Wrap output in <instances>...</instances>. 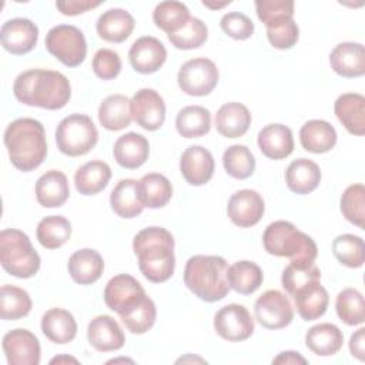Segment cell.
<instances>
[{
	"instance_id": "cell-1",
	"label": "cell",
	"mask_w": 365,
	"mask_h": 365,
	"mask_svg": "<svg viewBox=\"0 0 365 365\" xmlns=\"http://www.w3.org/2000/svg\"><path fill=\"white\" fill-rule=\"evenodd\" d=\"M13 94L21 104L46 110H60L68 103L71 87L67 77L60 71L33 68L16 77Z\"/></svg>"
},
{
	"instance_id": "cell-2",
	"label": "cell",
	"mask_w": 365,
	"mask_h": 365,
	"mask_svg": "<svg viewBox=\"0 0 365 365\" xmlns=\"http://www.w3.org/2000/svg\"><path fill=\"white\" fill-rule=\"evenodd\" d=\"M141 274L151 282L160 284L171 278L175 268L174 238L163 227H147L133 240Z\"/></svg>"
},
{
	"instance_id": "cell-3",
	"label": "cell",
	"mask_w": 365,
	"mask_h": 365,
	"mask_svg": "<svg viewBox=\"0 0 365 365\" xmlns=\"http://www.w3.org/2000/svg\"><path fill=\"white\" fill-rule=\"evenodd\" d=\"M4 145L11 164L20 171H33L47 155L46 131L34 118H17L4 131Z\"/></svg>"
},
{
	"instance_id": "cell-4",
	"label": "cell",
	"mask_w": 365,
	"mask_h": 365,
	"mask_svg": "<svg viewBox=\"0 0 365 365\" xmlns=\"http://www.w3.org/2000/svg\"><path fill=\"white\" fill-rule=\"evenodd\" d=\"M228 264L220 255H194L184 269V284L200 299L215 302L227 297Z\"/></svg>"
},
{
	"instance_id": "cell-5",
	"label": "cell",
	"mask_w": 365,
	"mask_h": 365,
	"mask_svg": "<svg viewBox=\"0 0 365 365\" xmlns=\"http://www.w3.org/2000/svg\"><path fill=\"white\" fill-rule=\"evenodd\" d=\"M262 245L268 254L287 257L295 265H311L318 255L315 241L284 220L274 221L265 228Z\"/></svg>"
},
{
	"instance_id": "cell-6",
	"label": "cell",
	"mask_w": 365,
	"mask_h": 365,
	"mask_svg": "<svg viewBox=\"0 0 365 365\" xmlns=\"http://www.w3.org/2000/svg\"><path fill=\"white\" fill-rule=\"evenodd\" d=\"M0 262L10 275L30 278L40 268V255L27 234L16 228H6L0 232Z\"/></svg>"
},
{
	"instance_id": "cell-7",
	"label": "cell",
	"mask_w": 365,
	"mask_h": 365,
	"mask_svg": "<svg viewBox=\"0 0 365 365\" xmlns=\"http://www.w3.org/2000/svg\"><path fill=\"white\" fill-rule=\"evenodd\" d=\"M98 133L93 120L86 114H70L64 117L56 130L57 148L68 155L87 154L97 144Z\"/></svg>"
},
{
	"instance_id": "cell-8",
	"label": "cell",
	"mask_w": 365,
	"mask_h": 365,
	"mask_svg": "<svg viewBox=\"0 0 365 365\" xmlns=\"http://www.w3.org/2000/svg\"><path fill=\"white\" fill-rule=\"evenodd\" d=\"M46 48L67 67L80 66L87 54L83 31L71 24H58L46 34Z\"/></svg>"
},
{
	"instance_id": "cell-9",
	"label": "cell",
	"mask_w": 365,
	"mask_h": 365,
	"mask_svg": "<svg viewBox=\"0 0 365 365\" xmlns=\"http://www.w3.org/2000/svg\"><path fill=\"white\" fill-rule=\"evenodd\" d=\"M218 68L210 58L197 57L185 61L177 76L180 88L194 97L210 94L218 83Z\"/></svg>"
},
{
	"instance_id": "cell-10",
	"label": "cell",
	"mask_w": 365,
	"mask_h": 365,
	"mask_svg": "<svg viewBox=\"0 0 365 365\" xmlns=\"http://www.w3.org/2000/svg\"><path fill=\"white\" fill-rule=\"evenodd\" d=\"M255 319L267 329H281L294 319V308L285 294L268 289L259 295L254 305Z\"/></svg>"
},
{
	"instance_id": "cell-11",
	"label": "cell",
	"mask_w": 365,
	"mask_h": 365,
	"mask_svg": "<svg viewBox=\"0 0 365 365\" xmlns=\"http://www.w3.org/2000/svg\"><path fill=\"white\" fill-rule=\"evenodd\" d=\"M214 328L225 341L240 342L252 335L255 324L244 305L228 304L217 311L214 317Z\"/></svg>"
},
{
	"instance_id": "cell-12",
	"label": "cell",
	"mask_w": 365,
	"mask_h": 365,
	"mask_svg": "<svg viewBox=\"0 0 365 365\" xmlns=\"http://www.w3.org/2000/svg\"><path fill=\"white\" fill-rule=\"evenodd\" d=\"M131 117L144 130L155 131L165 120V103L153 88H140L130 100Z\"/></svg>"
},
{
	"instance_id": "cell-13",
	"label": "cell",
	"mask_w": 365,
	"mask_h": 365,
	"mask_svg": "<svg viewBox=\"0 0 365 365\" xmlns=\"http://www.w3.org/2000/svg\"><path fill=\"white\" fill-rule=\"evenodd\" d=\"M3 351L10 365H38L40 342L29 329L17 328L3 336Z\"/></svg>"
},
{
	"instance_id": "cell-14",
	"label": "cell",
	"mask_w": 365,
	"mask_h": 365,
	"mask_svg": "<svg viewBox=\"0 0 365 365\" xmlns=\"http://www.w3.org/2000/svg\"><path fill=\"white\" fill-rule=\"evenodd\" d=\"M1 46L11 54L21 56L31 51L38 40V29L30 19L7 20L0 30Z\"/></svg>"
},
{
	"instance_id": "cell-15",
	"label": "cell",
	"mask_w": 365,
	"mask_h": 365,
	"mask_svg": "<svg viewBox=\"0 0 365 365\" xmlns=\"http://www.w3.org/2000/svg\"><path fill=\"white\" fill-rule=\"evenodd\" d=\"M265 211L262 197L254 190H240L231 195L227 205V214L230 220L241 227L248 228L259 222Z\"/></svg>"
},
{
	"instance_id": "cell-16",
	"label": "cell",
	"mask_w": 365,
	"mask_h": 365,
	"mask_svg": "<svg viewBox=\"0 0 365 365\" xmlns=\"http://www.w3.org/2000/svg\"><path fill=\"white\" fill-rule=\"evenodd\" d=\"M165 58L167 50L164 44L153 36H143L137 38L128 51L131 67L141 74L155 73L165 63Z\"/></svg>"
},
{
	"instance_id": "cell-17",
	"label": "cell",
	"mask_w": 365,
	"mask_h": 365,
	"mask_svg": "<svg viewBox=\"0 0 365 365\" xmlns=\"http://www.w3.org/2000/svg\"><path fill=\"white\" fill-rule=\"evenodd\" d=\"M214 170V157L202 145H191L181 154L180 171L190 185L207 184L212 178Z\"/></svg>"
},
{
	"instance_id": "cell-18",
	"label": "cell",
	"mask_w": 365,
	"mask_h": 365,
	"mask_svg": "<svg viewBox=\"0 0 365 365\" xmlns=\"http://www.w3.org/2000/svg\"><path fill=\"white\" fill-rule=\"evenodd\" d=\"M145 295L141 284L128 274L113 277L104 288V302L111 309L120 314L141 297Z\"/></svg>"
},
{
	"instance_id": "cell-19",
	"label": "cell",
	"mask_w": 365,
	"mask_h": 365,
	"mask_svg": "<svg viewBox=\"0 0 365 365\" xmlns=\"http://www.w3.org/2000/svg\"><path fill=\"white\" fill-rule=\"evenodd\" d=\"M87 338L90 345L100 352L117 351L123 348L125 342L121 327L110 315H98L93 318L87 327Z\"/></svg>"
},
{
	"instance_id": "cell-20",
	"label": "cell",
	"mask_w": 365,
	"mask_h": 365,
	"mask_svg": "<svg viewBox=\"0 0 365 365\" xmlns=\"http://www.w3.org/2000/svg\"><path fill=\"white\" fill-rule=\"evenodd\" d=\"M329 63L332 70L342 77H361L365 73V48L361 43H339L331 51Z\"/></svg>"
},
{
	"instance_id": "cell-21",
	"label": "cell",
	"mask_w": 365,
	"mask_h": 365,
	"mask_svg": "<svg viewBox=\"0 0 365 365\" xmlns=\"http://www.w3.org/2000/svg\"><path fill=\"white\" fill-rule=\"evenodd\" d=\"M295 308L304 321H314L322 317L328 308L329 295L321 281H312L298 288L292 295Z\"/></svg>"
},
{
	"instance_id": "cell-22",
	"label": "cell",
	"mask_w": 365,
	"mask_h": 365,
	"mask_svg": "<svg viewBox=\"0 0 365 365\" xmlns=\"http://www.w3.org/2000/svg\"><path fill=\"white\" fill-rule=\"evenodd\" d=\"M113 154L115 161L127 170L141 167L150 154L148 140L138 133H127L117 138L114 143Z\"/></svg>"
},
{
	"instance_id": "cell-23",
	"label": "cell",
	"mask_w": 365,
	"mask_h": 365,
	"mask_svg": "<svg viewBox=\"0 0 365 365\" xmlns=\"http://www.w3.org/2000/svg\"><path fill=\"white\" fill-rule=\"evenodd\" d=\"M258 147L271 160L287 158L294 151L292 131L284 124H268L258 133Z\"/></svg>"
},
{
	"instance_id": "cell-24",
	"label": "cell",
	"mask_w": 365,
	"mask_h": 365,
	"mask_svg": "<svg viewBox=\"0 0 365 365\" xmlns=\"http://www.w3.org/2000/svg\"><path fill=\"white\" fill-rule=\"evenodd\" d=\"M215 128L227 138L242 137L251 125V113L241 103H227L215 114Z\"/></svg>"
},
{
	"instance_id": "cell-25",
	"label": "cell",
	"mask_w": 365,
	"mask_h": 365,
	"mask_svg": "<svg viewBox=\"0 0 365 365\" xmlns=\"http://www.w3.org/2000/svg\"><path fill=\"white\" fill-rule=\"evenodd\" d=\"M334 111L338 120L351 134H365V97L362 94H341L334 104Z\"/></svg>"
},
{
	"instance_id": "cell-26",
	"label": "cell",
	"mask_w": 365,
	"mask_h": 365,
	"mask_svg": "<svg viewBox=\"0 0 365 365\" xmlns=\"http://www.w3.org/2000/svg\"><path fill=\"white\" fill-rule=\"evenodd\" d=\"M70 195L68 181L64 173L50 170L44 173L36 182L37 202L46 208L61 207Z\"/></svg>"
},
{
	"instance_id": "cell-27",
	"label": "cell",
	"mask_w": 365,
	"mask_h": 365,
	"mask_svg": "<svg viewBox=\"0 0 365 365\" xmlns=\"http://www.w3.org/2000/svg\"><path fill=\"white\" fill-rule=\"evenodd\" d=\"M67 268L74 282L80 285H90L101 277L104 271V261L96 250L83 248L70 257Z\"/></svg>"
},
{
	"instance_id": "cell-28",
	"label": "cell",
	"mask_w": 365,
	"mask_h": 365,
	"mask_svg": "<svg viewBox=\"0 0 365 365\" xmlns=\"http://www.w3.org/2000/svg\"><path fill=\"white\" fill-rule=\"evenodd\" d=\"M135 26L134 17L124 9H108L96 24L98 36L110 43H123L130 37Z\"/></svg>"
},
{
	"instance_id": "cell-29",
	"label": "cell",
	"mask_w": 365,
	"mask_h": 365,
	"mask_svg": "<svg viewBox=\"0 0 365 365\" xmlns=\"http://www.w3.org/2000/svg\"><path fill=\"white\" fill-rule=\"evenodd\" d=\"M299 141L309 153H328L336 144V131L325 120H309L299 130Z\"/></svg>"
},
{
	"instance_id": "cell-30",
	"label": "cell",
	"mask_w": 365,
	"mask_h": 365,
	"mask_svg": "<svg viewBox=\"0 0 365 365\" xmlns=\"http://www.w3.org/2000/svg\"><path fill=\"white\" fill-rule=\"evenodd\" d=\"M321 181V170L317 163L308 158L294 160L285 171L287 187L299 195L312 192Z\"/></svg>"
},
{
	"instance_id": "cell-31",
	"label": "cell",
	"mask_w": 365,
	"mask_h": 365,
	"mask_svg": "<svg viewBox=\"0 0 365 365\" xmlns=\"http://www.w3.org/2000/svg\"><path fill=\"white\" fill-rule=\"evenodd\" d=\"M344 344L342 331L329 322L311 327L305 334V345L309 351L319 356L335 355Z\"/></svg>"
},
{
	"instance_id": "cell-32",
	"label": "cell",
	"mask_w": 365,
	"mask_h": 365,
	"mask_svg": "<svg viewBox=\"0 0 365 365\" xmlns=\"http://www.w3.org/2000/svg\"><path fill=\"white\" fill-rule=\"evenodd\" d=\"M41 331L51 342L63 345L76 338L77 322L67 309L51 308L41 318Z\"/></svg>"
},
{
	"instance_id": "cell-33",
	"label": "cell",
	"mask_w": 365,
	"mask_h": 365,
	"mask_svg": "<svg viewBox=\"0 0 365 365\" xmlns=\"http://www.w3.org/2000/svg\"><path fill=\"white\" fill-rule=\"evenodd\" d=\"M110 205L121 218H134L141 214L144 205L138 194V181L133 178L120 180L110 194Z\"/></svg>"
},
{
	"instance_id": "cell-34",
	"label": "cell",
	"mask_w": 365,
	"mask_h": 365,
	"mask_svg": "<svg viewBox=\"0 0 365 365\" xmlns=\"http://www.w3.org/2000/svg\"><path fill=\"white\" fill-rule=\"evenodd\" d=\"M111 178V168L107 163L93 160L83 164L74 174V184L80 194L94 195L103 191Z\"/></svg>"
},
{
	"instance_id": "cell-35",
	"label": "cell",
	"mask_w": 365,
	"mask_h": 365,
	"mask_svg": "<svg viewBox=\"0 0 365 365\" xmlns=\"http://www.w3.org/2000/svg\"><path fill=\"white\" fill-rule=\"evenodd\" d=\"M131 120L130 100L123 94H111L106 97L98 107V121L106 130H123L130 125Z\"/></svg>"
},
{
	"instance_id": "cell-36",
	"label": "cell",
	"mask_w": 365,
	"mask_h": 365,
	"mask_svg": "<svg viewBox=\"0 0 365 365\" xmlns=\"http://www.w3.org/2000/svg\"><path fill=\"white\" fill-rule=\"evenodd\" d=\"M138 194L144 207L161 208L171 200L173 185L165 175L150 173L138 181Z\"/></svg>"
},
{
	"instance_id": "cell-37",
	"label": "cell",
	"mask_w": 365,
	"mask_h": 365,
	"mask_svg": "<svg viewBox=\"0 0 365 365\" xmlns=\"http://www.w3.org/2000/svg\"><path fill=\"white\" fill-rule=\"evenodd\" d=\"M230 288L242 295L255 292L264 279L262 269L252 261H237L227 271Z\"/></svg>"
},
{
	"instance_id": "cell-38",
	"label": "cell",
	"mask_w": 365,
	"mask_h": 365,
	"mask_svg": "<svg viewBox=\"0 0 365 365\" xmlns=\"http://www.w3.org/2000/svg\"><path fill=\"white\" fill-rule=\"evenodd\" d=\"M175 127L180 135L197 138L211 130V113L201 106H187L175 117Z\"/></svg>"
},
{
	"instance_id": "cell-39",
	"label": "cell",
	"mask_w": 365,
	"mask_h": 365,
	"mask_svg": "<svg viewBox=\"0 0 365 365\" xmlns=\"http://www.w3.org/2000/svg\"><path fill=\"white\" fill-rule=\"evenodd\" d=\"M118 315L130 332L144 334L153 328L157 317V308L154 301L144 295Z\"/></svg>"
},
{
	"instance_id": "cell-40",
	"label": "cell",
	"mask_w": 365,
	"mask_h": 365,
	"mask_svg": "<svg viewBox=\"0 0 365 365\" xmlns=\"http://www.w3.org/2000/svg\"><path fill=\"white\" fill-rule=\"evenodd\" d=\"M38 242L47 250H56L64 245L71 237V224L63 215L44 217L36 230Z\"/></svg>"
},
{
	"instance_id": "cell-41",
	"label": "cell",
	"mask_w": 365,
	"mask_h": 365,
	"mask_svg": "<svg viewBox=\"0 0 365 365\" xmlns=\"http://www.w3.org/2000/svg\"><path fill=\"white\" fill-rule=\"evenodd\" d=\"M188 7L181 1H161L153 11V20L155 26L164 30L167 34H173L180 30L190 19Z\"/></svg>"
},
{
	"instance_id": "cell-42",
	"label": "cell",
	"mask_w": 365,
	"mask_h": 365,
	"mask_svg": "<svg viewBox=\"0 0 365 365\" xmlns=\"http://www.w3.org/2000/svg\"><path fill=\"white\" fill-rule=\"evenodd\" d=\"M31 311V298L23 288L3 285L0 294V315L6 321H14L26 317Z\"/></svg>"
},
{
	"instance_id": "cell-43",
	"label": "cell",
	"mask_w": 365,
	"mask_h": 365,
	"mask_svg": "<svg viewBox=\"0 0 365 365\" xmlns=\"http://www.w3.org/2000/svg\"><path fill=\"white\" fill-rule=\"evenodd\" d=\"M222 165L232 178L245 180L254 174L255 158L247 145L234 144L224 151Z\"/></svg>"
},
{
	"instance_id": "cell-44",
	"label": "cell",
	"mask_w": 365,
	"mask_h": 365,
	"mask_svg": "<svg viewBox=\"0 0 365 365\" xmlns=\"http://www.w3.org/2000/svg\"><path fill=\"white\" fill-rule=\"evenodd\" d=\"M332 254L342 265L359 268L365 261L364 240L354 234L338 235L332 241Z\"/></svg>"
},
{
	"instance_id": "cell-45",
	"label": "cell",
	"mask_w": 365,
	"mask_h": 365,
	"mask_svg": "<svg viewBox=\"0 0 365 365\" xmlns=\"http://www.w3.org/2000/svg\"><path fill=\"white\" fill-rule=\"evenodd\" d=\"M335 309L346 325H361L365 321L364 297L355 288H345L336 295Z\"/></svg>"
},
{
	"instance_id": "cell-46",
	"label": "cell",
	"mask_w": 365,
	"mask_h": 365,
	"mask_svg": "<svg viewBox=\"0 0 365 365\" xmlns=\"http://www.w3.org/2000/svg\"><path fill=\"white\" fill-rule=\"evenodd\" d=\"M208 37V29L197 17H190L188 21L175 33L168 34V40L175 48L192 50L205 43Z\"/></svg>"
},
{
	"instance_id": "cell-47",
	"label": "cell",
	"mask_w": 365,
	"mask_h": 365,
	"mask_svg": "<svg viewBox=\"0 0 365 365\" xmlns=\"http://www.w3.org/2000/svg\"><path fill=\"white\" fill-rule=\"evenodd\" d=\"M255 10L258 19L267 29L282 24L294 17V1L291 0H257Z\"/></svg>"
},
{
	"instance_id": "cell-48",
	"label": "cell",
	"mask_w": 365,
	"mask_h": 365,
	"mask_svg": "<svg viewBox=\"0 0 365 365\" xmlns=\"http://www.w3.org/2000/svg\"><path fill=\"white\" fill-rule=\"evenodd\" d=\"M341 212L354 225L364 228L365 221V187L352 184L341 197Z\"/></svg>"
},
{
	"instance_id": "cell-49",
	"label": "cell",
	"mask_w": 365,
	"mask_h": 365,
	"mask_svg": "<svg viewBox=\"0 0 365 365\" xmlns=\"http://www.w3.org/2000/svg\"><path fill=\"white\" fill-rule=\"evenodd\" d=\"M312 281H321V271L315 264L311 265H295L291 264L285 267L282 271V287L284 289L292 295L298 288L312 282Z\"/></svg>"
},
{
	"instance_id": "cell-50",
	"label": "cell",
	"mask_w": 365,
	"mask_h": 365,
	"mask_svg": "<svg viewBox=\"0 0 365 365\" xmlns=\"http://www.w3.org/2000/svg\"><path fill=\"white\" fill-rule=\"evenodd\" d=\"M93 71L101 80H113L121 71V58L117 51L100 48L93 57Z\"/></svg>"
},
{
	"instance_id": "cell-51",
	"label": "cell",
	"mask_w": 365,
	"mask_h": 365,
	"mask_svg": "<svg viewBox=\"0 0 365 365\" xmlns=\"http://www.w3.org/2000/svg\"><path fill=\"white\" fill-rule=\"evenodd\" d=\"M220 26L227 36L235 40H247L254 34L252 20L240 11H231L224 14L221 17Z\"/></svg>"
},
{
	"instance_id": "cell-52",
	"label": "cell",
	"mask_w": 365,
	"mask_h": 365,
	"mask_svg": "<svg viewBox=\"0 0 365 365\" xmlns=\"http://www.w3.org/2000/svg\"><path fill=\"white\" fill-rule=\"evenodd\" d=\"M267 37H268V41L271 43V46L275 48H279V50L291 48L298 41L299 29L292 19V20H288L275 27L267 29Z\"/></svg>"
},
{
	"instance_id": "cell-53",
	"label": "cell",
	"mask_w": 365,
	"mask_h": 365,
	"mask_svg": "<svg viewBox=\"0 0 365 365\" xmlns=\"http://www.w3.org/2000/svg\"><path fill=\"white\" fill-rule=\"evenodd\" d=\"M101 1H90V0H66V1H57L56 7L60 10L64 16H76L81 14L90 9H94L100 6Z\"/></svg>"
},
{
	"instance_id": "cell-54",
	"label": "cell",
	"mask_w": 365,
	"mask_h": 365,
	"mask_svg": "<svg viewBox=\"0 0 365 365\" xmlns=\"http://www.w3.org/2000/svg\"><path fill=\"white\" fill-rule=\"evenodd\" d=\"M365 328H359L356 329L349 339V351L352 354V356H355L359 361L365 359Z\"/></svg>"
},
{
	"instance_id": "cell-55",
	"label": "cell",
	"mask_w": 365,
	"mask_h": 365,
	"mask_svg": "<svg viewBox=\"0 0 365 365\" xmlns=\"http://www.w3.org/2000/svg\"><path fill=\"white\" fill-rule=\"evenodd\" d=\"M272 364H307V359L299 352L285 351L275 356L272 359Z\"/></svg>"
},
{
	"instance_id": "cell-56",
	"label": "cell",
	"mask_w": 365,
	"mask_h": 365,
	"mask_svg": "<svg viewBox=\"0 0 365 365\" xmlns=\"http://www.w3.org/2000/svg\"><path fill=\"white\" fill-rule=\"evenodd\" d=\"M58 364V362H74V364H77V359H74V358H71V356H57V358H53L51 361H50V364Z\"/></svg>"
},
{
	"instance_id": "cell-57",
	"label": "cell",
	"mask_w": 365,
	"mask_h": 365,
	"mask_svg": "<svg viewBox=\"0 0 365 365\" xmlns=\"http://www.w3.org/2000/svg\"><path fill=\"white\" fill-rule=\"evenodd\" d=\"M231 1H225V3H217V4H212V3H208V1H202V4L204 6H207V7H212V9H220V7H224V6H227V4H230Z\"/></svg>"
}]
</instances>
